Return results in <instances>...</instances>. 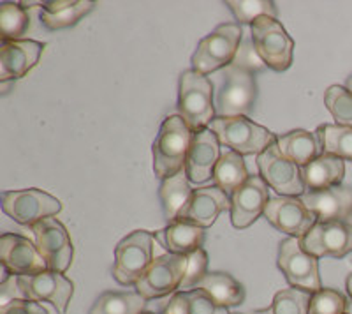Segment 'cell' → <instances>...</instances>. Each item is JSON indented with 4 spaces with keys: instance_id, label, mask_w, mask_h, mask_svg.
<instances>
[{
    "instance_id": "obj_1",
    "label": "cell",
    "mask_w": 352,
    "mask_h": 314,
    "mask_svg": "<svg viewBox=\"0 0 352 314\" xmlns=\"http://www.w3.org/2000/svg\"><path fill=\"white\" fill-rule=\"evenodd\" d=\"M194 131L180 115L164 118L153 141V171L160 180L173 177L185 168Z\"/></svg>"
},
{
    "instance_id": "obj_2",
    "label": "cell",
    "mask_w": 352,
    "mask_h": 314,
    "mask_svg": "<svg viewBox=\"0 0 352 314\" xmlns=\"http://www.w3.org/2000/svg\"><path fill=\"white\" fill-rule=\"evenodd\" d=\"M217 106L213 103V83L208 76L194 69L184 71L178 81V112L188 127L197 133L206 129L217 117Z\"/></svg>"
},
{
    "instance_id": "obj_3",
    "label": "cell",
    "mask_w": 352,
    "mask_h": 314,
    "mask_svg": "<svg viewBox=\"0 0 352 314\" xmlns=\"http://www.w3.org/2000/svg\"><path fill=\"white\" fill-rule=\"evenodd\" d=\"M208 127L217 134L220 145L240 156H259L276 141L272 131L247 117H215Z\"/></svg>"
},
{
    "instance_id": "obj_4",
    "label": "cell",
    "mask_w": 352,
    "mask_h": 314,
    "mask_svg": "<svg viewBox=\"0 0 352 314\" xmlns=\"http://www.w3.org/2000/svg\"><path fill=\"white\" fill-rule=\"evenodd\" d=\"M243 39V30L238 23H222L199 41L192 55V69L208 76L222 67H229L236 56Z\"/></svg>"
},
{
    "instance_id": "obj_5",
    "label": "cell",
    "mask_w": 352,
    "mask_h": 314,
    "mask_svg": "<svg viewBox=\"0 0 352 314\" xmlns=\"http://www.w3.org/2000/svg\"><path fill=\"white\" fill-rule=\"evenodd\" d=\"M155 235L146 230H136L122 238L115 247L113 278L122 286H136L153 262Z\"/></svg>"
},
{
    "instance_id": "obj_6",
    "label": "cell",
    "mask_w": 352,
    "mask_h": 314,
    "mask_svg": "<svg viewBox=\"0 0 352 314\" xmlns=\"http://www.w3.org/2000/svg\"><path fill=\"white\" fill-rule=\"evenodd\" d=\"M250 37L254 48L259 53L266 67L282 73L291 67L294 56V41L282 23L275 18L261 17L250 25Z\"/></svg>"
},
{
    "instance_id": "obj_7",
    "label": "cell",
    "mask_w": 352,
    "mask_h": 314,
    "mask_svg": "<svg viewBox=\"0 0 352 314\" xmlns=\"http://www.w3.org/2000/svg\"><path fill=\"white\" fill-rule=\"evenodd\" d=\"M257 99L256 76L245 69L226 67L217 94V117H247Z\"/></svg>"
},
{
    "instance_id": "obj_8",
    "label": "cell",
    "mask_w": 352,
    "mask_h": 314,
    "mask_svg": "<svg viewBox=\"0 0 352 314\" xmlns=\"http://www.w3.org/2000/svg\"><path fill=\"white\" fill-rule=\"evenodd\" d=\"M276 265L292 288L317 293L322 290L319 275V258L301 247L300 238H284L278 246Z\"/></svg>"
},
{
    "instance_id": "obj_9",
    "label": "cell",
    "mask_w": 352,
    "mask_h": 314,
    "mask_svg": "<svg viewBox=\"0 0 352 314\" xmlns=\"http://www.w3.org/2000/svg\"><path fill=\"white\" fill-rule=\"evenodd\" d=\"M2 210L8 218L23 226H34L46 218H53L62 210L58 198L43 189H20L2 193Z\"/></svg>"
},
{
    "instance_id": "obj_10",
    "label": "cell",
    "mask_w": 352,
    "mask_h": 314,
    "mask_svg": "<svg viewBox=\"0 0 352 314\" xmlns=\"http://www.w3.org/2000/svg\"><path fill=\"white\" fill-rule=\"evenodd\" d=\"M187 262V256L182 254H162L153 260L134 288L146 300L175 295L184 282Z\"/></svg>"
},
{
    "instance_id": "obj_11",
    "label": "cell",
    "mask_w": 352,
    "mask_h": 314,
    "mask_svg": "<svg viewBox=\"0 0 352 314\" xmlns=\"http://www.w3.org/2000/svg\"><path fill=\"white\" fill-rule=\"evenodd\" d=\"M257 169L266 184L278 193V196L301 198L307 193L301 168L282 156L276 141L257 156Z\"/></svg>"
},
{
    "instance_id": "obj_12",
    "label": "cell",
    "mask_w": 352,
    "mask_h": 314,
    "mask_svg": "<svg viewBox=\"0 0 352 314\" xmlns=\"http://www.w3.org/2000/svg\"><path fill=\"white\" fill-rule=\"evenodd\" d=\"M18 284L23 298L34 302H50L58 314L67 313L74 295V282L55 270H44L39 274L20 275Z\"/></svg>"
},
{
    "instance_id": "obj_13",
    "label": "cell",
    "mask_w": 352,
    "mask_h": 314,
    "mask_svg": "<svg viewBox=\"0 0 352 314\" xmlns=\"http://www.w3.org/2000/svg\"><path fill=\"white\" fill-rule=\"evenodd\" d=\"M36 246L44 258L48 270L64 274L71 266L74 249L65 226L56 218H46L32 226Z\"/></svg>"
},
{
    "instance_id": "obj_14",
    "label": "cell",
    "mask_w": 352,
    "mask_h": 314,
    "mask_svg": "<svg viewBox=\"0 0 352 314\" xmlns=\"http://www.w3.org/2000/svg\"><path fill=\"white\" fill-rule=\"evenodd\" d=\"M264 218L270 224L292 238H303L316 226V213L307 209L301 198L275 196L264 209Z\"/></svg>"
},
{
    "instance_id": "obj_15",
    "label": "cell",
    "mask_w": 352,
    "mask_h": 314,
    "mask_svg": "<svg viewBox=\"0 0 352 314\" xmlns=\"http://www.w3.org/2000/svg\"><path fill=\"white\" fill-rule=\"evenodd\" d=\"M300 242L301 247L316 258H344L352 251V226L345 221H317Z\"/></svg>"
},
{
    "instance_id": "obj_16",
    "label": "cell",
    "mask_w": 352,
    "mask_h": 314,
    "mask_svg": "<svg viewBox=\"0 0 352 314\" xmlns=\"http://www.w3.org/2000/svg\"><path fill=\"white\" fill-rule=\"evenodd\" d=\"M270 185L261 175H250L241 187L231 196V222L238 230H245L264 213V209L272 200Z\"/></svg>"
},
{
    "instance_id": "obj_17",
    "label": "cell",
    "mask_w": 352,
    "mask_h": 314,
    "mask_svg": "<svg viewBox=\"0 0 352 314\" xmlns=\"http://www.w3.org/2000/svg\"><path fill=\"white\" fill-rule=\"evenodd\" d=\"M0 263L18 278L48 270L36 244L16 233H4L0 237Z\"/></svg>"
},
{
    "instance_id": "obj_18",
    "label": "cell",
    "mask_w": 352,
    "mask_h": 314,
    "mask_svg": "<svg viewBox=\"0 0 352 314\" xmlns=\"http://www.w3.org/2000/svg\"><path fill=\"white\" fill-rule=\"evenodd\" d=\"M220 156H222L220 141L210 127L194 133L184 168L188 180L194 184H204L206 180L213 178V169H215Z\"/></svg>"
},
{
    "instance_id": "obj_19",
    "label": "cell",
    "mask_w": 352,
    "mask_h": 314,
    "mask_svg": "<svg viewBox=\"0 0 352 314\" xmlns=\"http://www.w3.org/2000/svg\"><path fill=\"white\" fill-rule=\"evenodd\" d=\"M46 45L39 41H2L0 46V81L23 78L39 62Z\"/></svg>"
},
{
    "instance_id": "obj_20",
    "label": "cell",
    "mask_w": 352,
    "mask_h": 314,
    "mask_svg": "<svg viewBox=\"0 0 352 314\" xmlns=\"http://www.w3.org/2000/svg\"><path fill=\"white\" fill-rule=\"evenodd\" d=\"M231 210V196L220 189L219 185H208L194 189L192 196L182 210L178 219L194 222L201 228H210L220 213Z\"/></svg>"
},
{
    "instance_id": "obj_21",
    "label": "cell",
    "mask_w": 352,
    "mask_h": 314,
    "mask_svg": "<svg viewBox=\"0 0 352 314\" xmlns=\"http://www.w3.org/2000/svg\"><path fill=\"white\" fill-rule=\"evenodd\" d=\"M301 202L310 212L316 213L319 222L345 221L352 216V187L333 185L329 189L305 193Z\"/></svg>"
},
{
    "instance_id": "obj_22",
    "label": "cell",
    "mask_w": 352,
    "mask_h": 314,
    "mask_svg": "<svg viewBox=\"0 0 352 314\" xmlns=\"http://www.w3.org/2000/svg\"><path fill=\"white\" fill-rule=\"evenodd\" d=\"M96 6L94 0H48L41 4L39 20L48 30H60L76 25Z\"/></svg>"
},
{
    "instance_id": "obj_23",
    "label": "cell",
    "mask_w": 352,
    "mask_h": 314,
    "mask_svg": "<svg viewBox=\"0 0 352 314\" xmlns=\"http://www.w3.org/2000/svg\"><path fill=\"white\" fill-rule=\"evenodd\" d=\"M344 175V159L326 152L301 168V177H303L307 193H316V191L329 189L333 185H340Z\"/></svg>"
},
{
    "instance_id": "obj_24",
    "label": "cell",
    "mask_w": 352,
    "mask_h": 314,
    "mask_svg": "<svg viewBox=\"0 0 352 314\" xmlns=\"http://www.w3.org/2000/svg\"><path fill=\"white\" fill-rule=\"evenodd\" d=\"M276 145H278L282 156L287 157L289 161H292L300 168H303L308 163H312L314 159L324 154L322 140H320L317 131L316 133L305 129L289 131L287 134L276 136Z\"/></svg>"
},
{
    "instance_id": "obj_25",
    "label": "cell",
    "mask_w": 352,
    "mask_h": 314,
    "mask_svg": "<svg viewBox=\"0 0 352 314\" xmlns=\"http://www.w3.org/2000/svg\"><path fill=\"white\" fill-rule=\"evenodd\" d=\"M155 238L171 254L188 256L203 246L204 228L194 224V222L184 221V219H176V221L169 222L164 230L155 233Z\"/></svg>"
},
{
    "instance_id": "obj_26",
    "label": "cell",
    "mask_w": 352,
    "mask_h": 314,
    "mask_svg": "<svg viewBox=\"0 0 352 314\" xmlns=\"http://www.w3.org/2000/svg\"><path fill=\"white\" fill-rule=\"evenodd\" d=\"M199 290L220 307H234L245 302V288L240 281L226 272H208L199 282Z\"/></svg>"
},
{
    "instance_id": "obj_27",
    "label": "cell",
    "mask_w": 352,
    "mask_h": 314,
    "mask_svg": "<svg viewBox=\"0 0 352 314\" xmlns=\"http://www.w3.org/2000/svg\"><path fill=\"white\" fill-rule=\"evenodd\" d=\"M188 177L185 174V169L178 171L173 177L162 180L159 187V198L160 205H162V212H164V218L169 222L176 221L178 216H180L182 210L185 209V205L188 203L190 196H192L194 189L188 184Z\"/></svg>"
},
{
    "instance_id": "obj_28",
    "label": "cell",
    "mask_w": 352,
    "mask_h": 314,
    "mask_svg": "<svg viewBox=\"0 0 352 314\" xmlns=\"http://www.w3.org/2000/svg\"><path fill=\"white\" fill-rule=\"evenodd\" d=\"M250 177L247 171V165L243 161V156H240L234 150H226L220 156L215 169H213V182L220 189L232 196V193L241 187Z\"/></svg>"
},
{
    "instance_id": "obj_29",
    "label": "cell",
    "mask_w": 352,
    "mask_h": 314,
    "mask_svg": "<svg viewBox=\"0 0 352 314\" xmlns=\"http://www.w3.org/2000/svg\"><path fill=\"white\" fill-rule=\"evenodd\" d=\"M162 314H229V311L217 306L203 290L196 288L190 291H176Z\"/></svg>"
},
{
    "instance_id": "obj_30",
    "label": "cell",
    "mask_w": 352,
    "mask_h": 314,
    "mask_svg": "<svg viewBox=\"0 0 352 314\" xmlns=\"http://www.w3.org/2000/svg\"><path fill=\"white\" fill-rule=\"evenodd\" d=\"M144 306L146 298L138 291H106L94 302L88 314H141Z\"/></svg>"
},
{
    "instance_id": "obj_31",
    "label": "cell",
    "mask_w": 352,
    "mask_h": 314,
    "mask_svg": "<svg viewBox=\"0 0 352 314\" xmlns=\"http://www.w3.org/2000/svg\"><path fill=\"white\" fill-rule=\"evenodd\" d=\"M312 302L310 291L300 288H285L273 297V302L266 309H257L254 314H308Z\"/></svg>"
},
{
    "instance_id": "obj_32",
    "label": "cell",
    "mask_w": 352,
    "mask_h": 314,
    "mask_svg": "<svg viewBox=\"0 0 352 314\" xmlns=\"http://www.w3.org/2000/svg\"><path fill=\"white\" fill-rule=\"evenodd\" d=\"M322 147L326 154L340 157L344 161H352V129L351 127H342V125L324 124L319 129Z\"/></svg>"
},
{
    "instance_id": "obj_33",
    "label": "cell",
    "mask_w": 352,
    "mask_h": 314,
    "mask_svg": "<svg viewBox=\"0 0 352 314\" xmlns=\"http://www.w3.org/2000/svg\"><path fill=\"white\" fill-rule=\"evenodd\" d=\"M30 27V18L21 4L4 2L0 6V36L2 41H20Z\"/></svg>"
},
{
    "instance_id": "obj_34",
    "label": "cell",
    "mask_w": 352,
    "mask_h": 314,
    "mask_svg": "<svg viewBox=\"0 0 352 314\" xmlns=\"http://www.w3.org/2000/svg\"><path fill=\"white\" fill-rule=\"evenodd\" d=\"M226 6L231 9L240 23L252 25L261 17H270L275 20L278 17L275 2L272 0H228Z\"/></svg>"
},
{
    "instance_id": "obj_35",
    "label": "cell",
    "mask_w": 352,
    "mask_h": 314,
    "mask_svg": "<svg viewBox=\"0 0 352 314\" xmlns=\"http://www.w3.org/2000/svg\"><path fill=\"white\" fill-rule=\"evenodd\" d=\"M324 105L336 121V125L352 129V92L340 85H331L324 92Z\"/></svg>"
},
{
    "instance_id": "obj_36",
    "label": "cell",
    "mask_w": 352,
    "mask_h": 314,
    "mask_svg": "<svg viewBox=\"0 0 352 314\" xmlns=\"http://www.w3.org/2000/svg\"><path fill=\"white\" fill-rule=\"evenodd\" d=\"M349 300L340 291L331 288H322L317 293H312V302L308 314H347Z\"/></svg>"
},
{
    "instance_id": "obj_37",
    "label": "cell",
    "mask_w": 352,
    "mask_h": 314,
    "mask_svg": "<svg viewBox=\"0 0 352 314\" xmlns=\"http://www.w3.org/2000/svg\"><path fill=\"white\" fill-rule=\"evenodd\" d=\"M187 260V270H185L184 282H182L180 286L182 291L196 290L199 286V282L208 274V254H206L203 247L194 251L192 254H188Z\"/></svg>"
},
{
    "instance_id": "obj_38",
    "label": "cell",
    "mask_w": 352,
    "mask_h": 314,
    "mask_svg": "<svg viewBox=\"0 0 352 314\" xmlns=\"http://www.w3.org/2000/svg\"><path fill=\"white\" fill-rule=\"evenodd\" d=\"M231 65L245 69V71H248V73L252 74L257 73V71L266 69V64H264L263 59L259 56V53L254 48L252 37H250V41H241L240 48H238L236 56H234V61H232Z\"/></svg>"
},
{
    "instance_id": "obj_39",
    "label": "cell",
    "mask_w": 352,
    "mask_h": 314,
    "mask_svg": "<svg viewBox=\"0 0 352 314\" xmlns=\"http://www.w3.org/2000/svg\"><path fill=\"white\" fill-rule=\"evenodd\" d=\"M0 314H48L39 302L27 300V298H16L9 306L2 307Z\"/></svg>"
},
{
    "instance_id": "obj_40",
    "label": "cell",
    "mask_w": 352,
    "mask_h": 314,
    "mask_svg": "<svg viewBox=\"0 0 352 314\" xmlns=\"http://www.w3.org/2000/svg\"><path fill=\"white\" fill-rule=\"evenodd\" d=\"M16 298H23L18 284V275H11V278L0 281V309L16 300Z\"/></svg>"
},
{
    "instance_id": "obj_41",
    "label": "cell",
    "mask_w": 352,
    "mask_h": 314,
    "mask_svg": "<svg viewBox=\"0 0 352 314\" xmlns=\"http://www.w3.org/2000/svg\"><path fill=\"white\" fill-rule=\"evenodd\" d=\"M345 288H347V293H349V298L352 300V272L349 274L347 281H345Z\"/></svg>"
},
{
    "instance_id": "obj_42",
    "label": "cell",
    "mask_w": 352,
    "mask_h": 314,
    "mask_svg": "<svg viewBox=\"0 0 352 314\" xmlns=\"http://www.w3.org/2000/svg\"><path fill=\"white\" fill-rule=\"evenodd\" d=\"M345 89H347L349 92H352V76H349L347 81H345Z\"/></svg>"
},
{
    "instance_id": "obj_43",
    "label": "cell",
    "mask_w": 352,
    "mask_h": 314,
    "mask_svg": "<svg viewBox=\"0 0 352 314\" xmlns=\"http://www.w3.org/2000/svg\"><path fill=\"white\" fill-rule=\"evenodd\" d=\"M347 314H352V300L349 302V306H347Z\"/></svg>"
},
{
    "instance_id": "obj_44",
    "label": "cell",
    "mask_w": 352,
    "mask_h": 314,
    "mask_svg": "<svg viewBox=\"0 0 352 314\" xmlns=\"http://www.w3.org/2000/svg\"><path fill=\"white\" fill-rule=\"evenodd\" d=\"M345 222H347V224H351V226H352V216H349V218L345 219Z\"/></svg>"
},
{
    "instance_id": "obj_45",
    "label": "cell",
    "mask_w": 352,
    "mask_h": 314,
    "mask_svg": "<svg viewBox=\"0 0 352 314\" xmlns=\"http://www.w3.org/2000/svg\"><path fill=\"white\" fill-rule=\"evenodd\" d=\"M141 314H155V313H141Z\"/></svg>"
},
{
    "instance_id": "obj_46",
    "label": "cell",
    "mask_w": 352,
    "mask_h": 314,
    "mask_svg": "<svg viewBox=\"0 0 352 314\" xmlns=\"http://www.w3.org/2000/svg\"><path fill=\"white\" fill-rule=\"evenodd\" d=\"M234 314H238V313H234Z\"/></svg>"
}]
</instances>
